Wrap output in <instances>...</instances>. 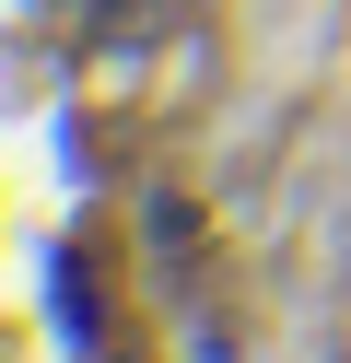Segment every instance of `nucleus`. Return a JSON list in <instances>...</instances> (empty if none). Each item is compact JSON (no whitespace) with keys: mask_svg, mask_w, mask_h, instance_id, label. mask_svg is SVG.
Wrapping results in <instances>:
<instances>
[{"mask_svg":"<svg viewBox=\"0 0 351 363\" xmlns=\"http://www.w3.org/2000/svg\"><path fill=\"white\" fill-rule=\"evenodd\" d=\"M176 24V0H82V48H152Z\"/></svg>","mask_w":351,"mask_h":363,"instance_id":"1","label":"nucleus"}]
</instances>
